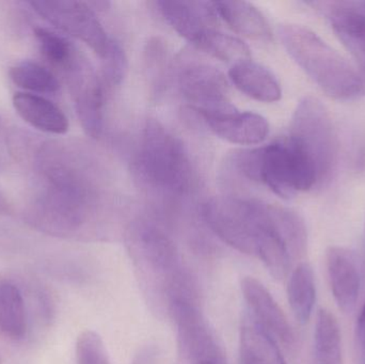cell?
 Returning <instances> with one entry per match:
<instances>
[{
  "label": "cell",
  "instance_id": "1",
  "mask_svg": "<svg viewBox=\"0 0 365 364\" xmlns=\"http://www.w3.org/2000/svg\"><path fill=\"white\" fill-rule=\"evenodd\" d=\"M126 249L145 303L158 318H169L175 303L199 299L197 284L164 228L145 218L130 222Z\"/></svg>",
  "mask_w": 365,
  "mask_h": 364
},
{
  "label": "cell",
  "instance_id": "2",
  "mask_svg": "<svg viewBox=\"0 0 365 364\" xmlns=\"http://www.w3.org/2000/svg\"><path fill=\"white\" fill-rule=\"evenodd\" d=\"M40 162L46 180L44 192L32 202L26 220L36 230L53 236H74L93 213L96 192L77 169L42 153Z\"/></svg>",
  "mask_w": 365,
  "mask_h": 364
},
{
  "label": "cell",
  "instance_id": "3",
  "mask_svg": "<svg viewBox=\"0 0 365 364\" xmlns=\"http://www.w3.org/2000/svg\"><path fill=\"white\" fill-rule=\"evenodd\" d=\"M278 36L302 70L336 100H353L365 93L361 75L338 51L304 26L282 24Z\"/></svg>",
  "mask_w": 365,
  "mask_h": 364
},
{
  "label": "cell",
  "instance_id": "4",
  "mask_svg": "<svg viewBox=\"0 0 365 364\" xmlns=\"http://www.w3.org/2000/svg\"><path fill=\"white\" fill-rule=\"evenodd\" d=\"M134 171L145 185L184 194L193 185V169L182 141L155 120L145 123L135 152Z\"/></svg>",
  "mask_w": 365,
  "mask_h": 364
},
{
  "label": "cell",
  "instance_id": "5",
  "mask_svg": "<svg viewBox=\"0 0 365 364\" xmlns=\"http://www.w3.org/2000/svg\"><path fill=\"white\" fill-rule=\"evenodd\" d=\"M308 251V232L296 212L257 201L255 256L276 280L287 277L294 262H302Z\"/></svg>",
  "mask_w": 365,
  "mask_h": 364
},
{
  "label": "cell",
  "instance_id": "6",
  "mask_svg": "<svg viewBox=\"0 0 365 364\" xmlns=\"http://www.w3.org/2000/svg\"><path fill=\"white\" fill-rule=\"evenodd\" d=\"M255 182L265 184L277 196L291 199L317 186V172L310 156L292 138L255 149Z\"/></svg>",
  "mask_w": 365,
  "mask_h": 364
},
{
  "label": "cell",
  "instance_id": "7",
  "mask_svg": "<svg viewBox=\"0 0 365 364\" xmlns=\"http://www.w3.org/2000/svg\"><path fill=\"white\" fill-rule=\"evenodd\" d=\"M289 137L312 160L317 186L327 184L336 169L339 143L331 117L319 98L306 96L300 100L292 119Z\"/></svg>",
  "mask_w": 365,
  "mask_h": 364
},
{
  "label": "cell",
  "instance_id": "8",
  "mask_svg": "<svg viewBox=\"0 0 365 364\" xmlns=\"http://www.w3.org/2000/svg\"><path fill=\"white\" fill-rule=\"evenodd\" d=\"M169 318L177 328L179 364H227L222 346L202 313L200 301H178Z\"/></svg>",
  "mask_w": 365,
  "mask_h": 364
},
{
  "label": "cell",
  "instance_id": "9",
  "mask_svg": "<svg viewBox=\"0 0 365 364\" xmlns=\"http://www.w3.org/2000/svg\"><path fill=\"white\" fill-rule=\"evenodd\" d=\"M255 203L216 197L202 205V217L221 241L242 254L255 256Z\"/></svg>",
  "mask_w": 365,
  "mask_h": 364
},
{
  "label": "cell",
  "instance_id": "10",
  "mask_svg": "<svg viewBox=\"0 0 365 364\" xmlns=\"http://www.w3.org/2000/svg\"><path fill=\"white\" fill-rule=\"evenodd\" d=\"M31 8L51 25L88 45L102 59L108 49V38L88 2L74 0H36Z\"/></svg>",
  "mask_w": 365,
  "mask_h": 364
},
{
  "label": "cell",
  "instance_id": "11",
  "mask_svg": "<svg viewBox=\"0 0 365 364\" xmlns=\"http://www.w3.org/2000/svg\"><path fill=\"white\" fill-rule=\"evenodd\" d=\"M75 109L83 130L100 138L104 128V87L91 64L77 53L64 70Z\"/></svg>",
  "mask_w": 365,
  "mask_h": 364
},
{
  "label": "cell",
  "instance_id": "12",
  "mask_svg": "<svg viewBox=\"0 0 365 364\" xmlns=\"http://www.w3.org/2000/svg\"><path fill=\"white\" fill-rule=\"evenodd\" d=\"M178 83L184 98L200 115L234 107L227 98L229 87L225 75L210 64L185 62L180 68Z\"/></svg>",
  "mask_w": 365,
  "mask_h": 364
},
{
  "label": "cell",
  "instance_id": "13",
  "mask_svg": "<svg viewBox=\"0 0 365 364\" xmlns=\"http://www.w3.org/2000/svg\"><path fill=\"white\" fill-rule=\"evenodd\" d=\"M307 4L317 9L329 21L334 33L355 60L365 83V2L312 1Z\"/></svg>",
  "mask_w": 365,
  "mask_h": 364
},
{
  "label": "cell",
  "instance_id": "14",
  "mask_svg": "<svg viewBox=\"0 0 365 364\" xmlns=\"http://www.w3.org/2000/svg\"><path fill=\"white\" fill-rule=\"evenodd\" d=\"M242 292L250 310L251 318L277 342L287 348H294L295 333L269 291L255 278L246 277L242 281Z\"/></svg>",
  "mask_w": 365,
  "mask_h": 364
},
{
  "label": "cell",
  "instance_id": "15",
  "mask_svg": "<svg viewBox=\"0 0 365 364\" xmlns=\"http://www.w3.org/2000/svg\"><path fill=\"white\" fill-rule=\"evenodd\" d=\"M201 115L215 135L235 145H259L269 134V124L263 115L238 111L235 107Z\"/></svg>",
  "mask_w": 365,
  "mask_h": 364
},
{
  "label": "cell",
  "instance_id": "16",
  "mask_svg": "<svg viewBox=\"0 0 365 364\" xmlns=\"http://www.w3.org/2000/svg\"><path fill=\"white\" fill-rule=\"evenodd\" d=\"M326 269L339 309L343 313H351L357 306L361 288V275L355 254L338 246L328 248Z\"/></svg>",
  "mask_w": 365,
  "mask_h": 364
},
{
  "label": "cell",
  "instance_id": "17",
  "mask_svg": "<svg viewBox=\"0 0 365 364\" xmlns=\"http://www.w3.org/2000/svg\"><path fill=\"white\" fill-rule=\"evenodd\" d=\"M167 23L193 45L208 30L215 29L216 8L210 1H158Z\"/></svg>",
  "mask_w": 365,
  "mask_h": 364
},
{
  "label": "cell",
  "instance_id": "18",
  "mask_svg": "<svg viewBox=\"0 0 365 364\" xmlns=\"http://www.w3.org/2000/svg\"><path fill=\"white\" fill-rule=\"evenodd\" d=\"M229 78L240 92L259 102H278L282 95L276 76L265 66L251 60L233 64Z\"/></svg>",
  "mask_w": 365,
  "mask_h": 364
},
{
  "label": "cell",
  "instance_id": "19",
  "mask_svg": "<svg viewBox=\"0 0 365 364\" xmlns=\"http://www.w3.org/2000/svg\"><path fill=\"white\" fill-rule=\"evenodd\" d=\"M12 102L17 115L32 128L48 134L62 135L68 132V118L51 100L36 94L17 92Z\"/></svg>",
  "mask_w": 365,
  "mask_h": 364
},
{
  "label": "cell",
  "instance_id": "20",
  "mask_svg": "<svg viewBox=\"0 0 365 364\" xmlns=\"http://www.w3.org/2000/svg\"><path fill=\"white\" fill-rule=\"evenodd\" d=\"M217 14L238 33L262 42L272 40V32L266 17L259 9L247 1L214 2Z\"/></svg>",
  "mask_w": 365,
  "mask_h": 364
},
{
  "label": "cell",
  "instance_id": "21",
  "mask_svg": "<svg viewBox=\"0 0 365 364\" xmlns=\"http://www.w3.org/2000/svg\"><path fill=\"white\" fill-rule=\"evenodd\" d=\"M240 359L242 364H287L278 342L250 316L240 329Z\"/></svg>",
  "mask_w": 365,
  "mask_h": 364
},
{
  "label": "cell",
  "instance_id": "22",
  "mask_svg": "<svg viewBox=\"0 0 365 364\" xmlns=\"http://www.w3.org/2000/svg\"><path fill=\"white\" fill-rule=\"evenodd\" d=\"M287 298L297 322L302 325L309 323L317 301L314 271L309 263H298L292 271L287 284Z\"/></svg>",
  "mask_w": 365,
  "mask_h": 364
},
{
  "label": "cell",
  "instance_id": "23",
  "mask_svg": "<svg viewBox=\"0 0 365 364\" xmlns=\"http://www.w3.org/2000/svg\"><path fill=\"white\" fill-rule=\"evenodd\" d=\"M312 364H344L338 320L326 309L319 310L317 316Z\"/></svg>",
  "mask_w": 365,
  "mask_h": 364
},
{
  "label": "cell",
  "instance_id": "24",
  "mask_svg": "<svg viewBox=\"0 0 365 364\" xmlns=\"http://www.w3.org/2000/svg\"><path fill=\"white\" fill-rule=\"evenodd\" d=\"M27 318L23 295L14 284L0 281V333L11 340L23 339Z\"/></svg>",
  "mask_w": 365,
  "mask_h": 364
},
{
  "label": "cell",
  "instance_id": "25",
  "mask_svg": "<svg viewBox=\"0 0 365 364\" xmlns=\"http://www.w3.org/2000/svg\"><path fill=\"white\" fill-rule=\"evenodd\" d=\"M195 46L212 57L232 63V66L250 60L251 58L250 49L242 40L216 29L205 32L197 41Z\"/></svg>",
  "mask_w": 365,
  "mask_h": 364
},
{
  "label": "cell",
  "instance_id": "26",
  "mask_svg": "<svg viewBox=\"0 0 365 364\" xmlns=\"http://www.w3.org/2000/svg\"><path fill=\"white\" fill-rule=\"evenodd\" d=\"M10 78L21 89L36 93H55L60 88L55 75L36 62L21 61L15 64L11 68Z\"/></svg>",
  "mask_w": 365,
  "mask_h": 364
},
{
  "label": "cell",
  "instance_id": "27",
  "mask_svg": "<svg viewBox=\"0 0 365 364\" xmlns=\"http://www.w3.org/2000/svg\"><path fill=\"white\" fill-rule=\"evenodd\" d=\"M34 36L38 41L41 53L51 66L66 70L76 57L77 53L74 46L56 32L38 27L34 29Z\"/></svg>",
  "mask_w": 365,
  "mask_h": 364
},
{
  "label": "cell",
  "instance_id": "28",
  "mask_svg": "<svg viewBox=\"0 0 365 364\" xmlns=\"http://www.w3.org/2000/svg\"><path fill=\"white\" fill-rule=\"evenodd\" d=\"M75 354L77 364H113L104 341L96 331H85L78 336Z\"/></svg>",
  "mask_w": 365,
  "mask_h": 364
},
{
  "label": "cell",
  "instance_id": "29",
  "mask_svg": "<svg viewBox=\"0 0 365 364\" xmlns=\"http://www.w3.org/2000/svg\"><path fill=\"white\" fill-rule=\"evenodd\" d=\"M103 59V77L109 87L119 85L128 71V59L121 45L111 40Z\"/></svg>",
  "mask_w": 365,
  "mask_h": 364
},
{
  "label": "cell",
  "instance_id": "30",
  "mask_svg": "<svg viewBox=\"0 0 365 364\" xmlns=\"http://www.w3.org/2000/svg\"><path fill=\"white\" fill-rule=\"evenodd\" d=\"M356 339H357L360 356L365 363V303L362 306L359 316H358L357 326H356Z\"/></svg>",
  "mask_w": 365,
  "mask_h": 364
},
{
  "label": "cell",
  "instance_id": "31",
  "mask_svg": "<svg viewBox=\"0 0 365 364\" xmlns=\"http://www.w3.org/2000/svg\"><path fill=\"white\" fill-rule=\"evenodd\" d=\"M158 363V350L154 348H145L135 357L132 364H156Z\"/></svg>",
  "mask_w": 365,
  "mask_h": 364
},
{
  "label": "cell",
  "instance_id": "32",
  "mask_svg": "<svg viewBox=\"0 0 365 364\" xmlns=\"http://www.w3.org/2000/svg\"><path fill=\"white\" fill-rule=\"evenodd\" d=\"M9 213V203L0 192V214Z\"/></svg>",
  "mask_w": 365,
  "mask_h": 364
}]
</instances>
